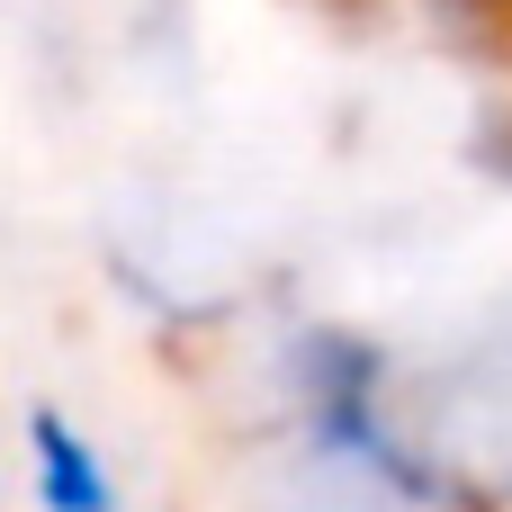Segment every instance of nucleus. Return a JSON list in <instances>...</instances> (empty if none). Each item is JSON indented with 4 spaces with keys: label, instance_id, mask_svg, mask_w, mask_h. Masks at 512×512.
Returning <instances> with one entry per match:
<instances>
[{
    "label": "nucleus",
    "instance_id": "2",
    "mask_svg": "<svg viewBox=\"0 0 512 512\" xmlns=\"http://www.w3.org/2000/svg\"><path fill=\"white\" fill-rule=\"evenodd\" d=\"M18 468H27V504L36 512H126L117 459L54 396H27V414H18Z\"/></svg>",
    "mask_w": 512,
    "mask_h": 512
},
{
    "label": "nucleus",
    "instance_id": "3",
    "mask_svg": "<svg viewBox=\"0 0 512 512\" xmlns=\"http://www.w3.org/2000/svg\"><path fill=\"white\" fill-rule=\"evenodd\" d=\"M504 135H512V126H504ZM477 162H495V171H512V153H477Z\"/></svg>",
    "mask_w": 512,
    "mask_h": 512
},
{
    "label": "nucleus",
    "instance_id": "1",
    "mask_svg": "<svg viewBox=\"0 0 512 512\" xmlns=\"http://www.w3.org/2000/svg\"><path fill=\"white\" fill-rule=\"evenodd\" d=\"M396 351V405L414 450L477 512H512V279L468 297L432 342Z\"/></svg>",
    "mask_w": 512,
    "mask_h": 512
}]
</instances>
